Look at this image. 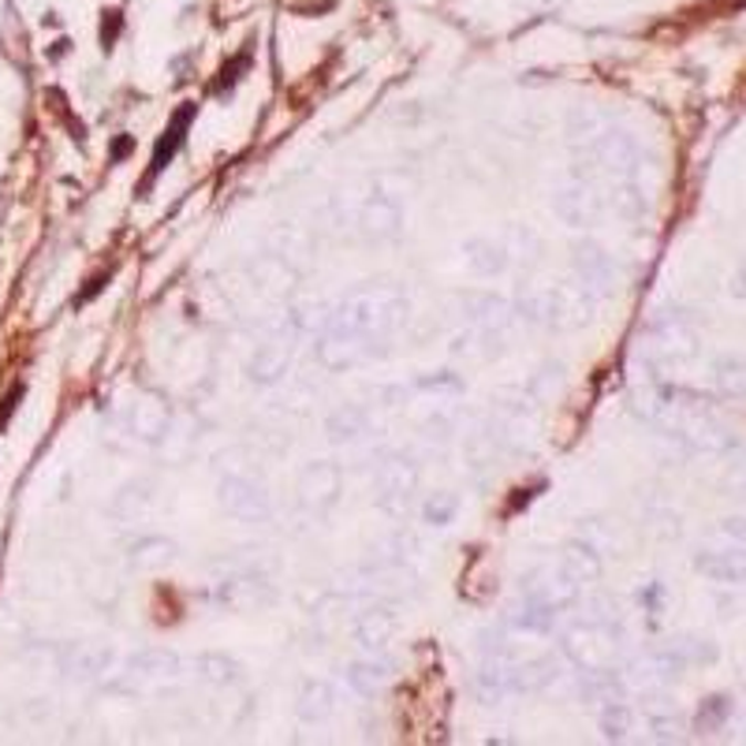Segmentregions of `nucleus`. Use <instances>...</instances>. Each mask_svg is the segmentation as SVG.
<instances>
[{
	"mask_svg": "<svg viewBox=\"0 0 746 746\" xmlns=\"http://www.w3.org/2000/svg\"><path fill=\"white\" fill-rule=\"evenodd\" d=\"M288 366V351L284 348H261L258 351V359H255V377H266V381H273L280 370Z\"/></svg>",
	"mask_w": 746,
	"mask_h": 746,
	"instance_id": "6",
	"label": "nucleus"
},
{
	"mask_svg": "<svg viewBox=\"0 0 746 746\" xmlns=\"http://www.w3.org/2000/svg\"><path fill=\"white\" fill-rule=\"evenodd\" d=\"M418 474L415 467H411L407 459H388L385 467H381L377 474V486H381V497H385V504H396L407 497L411 489H415Z\"/></svg>",
	"mask_w": 746,
	"mask_h": 746,
	"instance_id": "2",
	"label": "nucleus"
},
{
	"mask_svg": "<svg viewBox=\"0 0 746 746\" xmlns=\"http://www.w3.org/2000/svg\"><path fill=\"white\" fill-rule=\"evenodd\" d=\"M225 508L239 519H258V516H266L269 504H266V497H261V489L250 486V481H228L225 486Z\"/></svg>",
	"mask_w": 746,
	"mask_h": 746,
	"instance_id": "3",
	"label": "nucleus"
},
{
	"mask_svg": "<svg viewBox=\"0 0 746 746\" xmlns=\"http://www.w3.org/2000/svg\"><path fill=\"white\" fill-rule=\"evenodd\" d=\"M116 34H120V12H108L105 27H101V42H105V49L116 42Z\"/></svg>",
	"mask_w": 746,
	"mask_h": 746,
	"instance_id": "12",
	"label": "nucleus"
},
{
	"mask_svg": "<svg viewBox=\"0 0 746 746\" xmlns=\"http://www.w3.org/2000/svg\"><path fill=\"white\" fill-rule=\"evenodd\" d=\"M452 511H456V500L445 497V493H441L437 500H429V504H426V519H429V522H448V519H452Z\"/></svg>",
	"mask_w": 746,
	"mask_h": 746,
	"instance_id": "11",
	"label": "nucleus"
},
{
	"mask_svg": "<svg viewBox=\"0 0 746 746\" xmlns=\"http://www.w3.org/2000/svg\"><path fill=\"white\" fill-rule=\"evenodd\" d=\"M302 493H307V500H329L332 493H336V470L332 467H310L302 474Z\"/></svg>",
	"mask_w": 746,
	"mask_h": 746,
	"instance_id": "5",
	"label": "nucleus"
},
{
	"mask_svg": "<svg viewBox=\"0 0 746 746\" xmlns=\"http://www.w3.org/2000/svg\"><path fill=\"white\" fill-rule=\"evenodd\" d=\"M359 426H362V415H359V411H340V415L329 422L332 437H355V429H359Z\"/></svg>",
	"mask_w": 746,
	"mask_h": 746,
	"instance_id": "10",
	"label": "nucleus"
},
{
	"mask_svg": "<svg viewBox=\"0 0 746 746\" xmlns=\"http://www.w3.org/2000/svg\"><path fill=\"white\" fill-rule=\"evenodd\" d=\"M131 426L143 433L146 441H157L160 429L168 426V415L160 407H154V403H138V407L131 411Z\"/></svg>",
	"mask_w": 746,
	"mask_h": 746,
	"instance_id": "4",
	"label": "nucleus"
},
{
	"mask_svg": "<svg viewBox=\"0 0 746 746\" xmlns=\"http://www.w3.org/2000/svg\"><path fill=\"white\" fill-rule=\"evenodd\" d=\"M388 631H392V617H388V612H370V617L362 620V628H359V634L370 642V646H373V642H385Z\"/></svg>",
	"mask_w": 746,
	"mask_h": 746,
	"instance_id": "8",
	"label": "nucleus"
},
{
	"mask_svg": "<svg viewBox=\"0 0 746 746\" xmlns=\"http://www.w3.org/2000/svg\"><path fill=\"white\" fill-rule=\"evenodd\" d=\"M351 683L355 687H362V691H373V687H381L385 683V664H359V669H351Z\"/></svg>",
	"mask_w": 746,
	"mask_h": 746,
	"instance_id": "9",
	"label": "nucleus"
},
{
	"mask_svg": "<svg viewBox=\"0 0 746 746\" xmlns=\"http://www.w3.org/2000/svg\"><path fill=\"white\" fill-rule=\"evenodd\" d=\"M190 120H195V105H184L173 120H168L165 135H160L157 146H154V160H149V179H154L157 173H165V165L176 157V149L184 146V135H187Z\"/></svg>",
	"mask_w": 746,
	"mask_h": 746,
	"instance_id": "1",
	"label": "nucleus"
},
{
	"mask_svg": "<svg viewBox=\"0 0 746 746\" xmlns=\"http://www.w3.org/2000/svg\"><path fill=\"white\" fill-rule=\"evenodd\" d=\"M329 702H332V694H329L325 683H318V687H310L307 694H302V717H307V721L325 717V713H329Z\"/></svg>",
	"mask_w": 746,
	"mask_h": 746,
	"instance_id": "7",
	"label": "nucleus"
}]
</instances>
